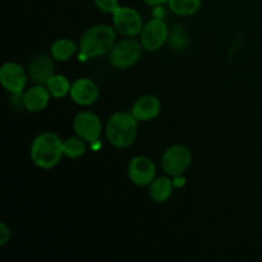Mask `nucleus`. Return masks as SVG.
<instances>
[{"instance_id":"12","label":"nucleus","mask_w":262,"mask_h":262,"mask_svg":"<svg viewBox=\"0 0 262 262\" xmlns=\"http://www.w3.org/2000/svg\"><path fill=\"white\" fill-rule=\"evenodd\" d=\"M160 109L161 104L158 97L154 95H145L135 102L130 113L138 122H150L158 117Z\"/></svg>"},{"instance_id":"22","label":"nucleus","mask_w":262,"mask_h":262,"mask_svg":"<svg viewBox=\"0 0 262 262\" xmlns=\"http://www.w3.org/2000/svg\"><path fill=\"white\" fill-rule=\"evenodd\" d=\"M143 2L150 7H160V5L168 3V0H143Z\"/></svg>"},{"instance_id":"19","label":"nucleus","mask_w":262,"mask_h":262,"mask_svg":"<svg viewBox=\"0 0 262 262\" xmlns=\"http://www.w3.org/2000/svg\"><path fill=\"white\" fill-rule=\"evenodd\" d=\"M81 137L68 138L63 142V152L64 155L71 159H78L86 152V145Z\"/></svg>"},{"instance_id":"16","label":"nucleus","mask_w":262,"mask_h":262,"mask_svg":"<svg viewBox=\"0 0 262 262\" xmlns=\"http://www.w3.org/2000/svg\"><path fill=\"white\" fill-rule=\"evenodd\" d=\"M79 46L69 38H59L51 45V55L55 60L67 61L77 53Z\"/></svg>"},{"instance_id":"20","label":"nucleus","mask_w":262,"mask_h":262,"mask_svg":"<svg viewBox=\"0 0 262 262\" xmlns=\"http://www.w3.org/2000/svg\"><path fill=\"white\" fill-rule=\"evenodd\" d=\"M94 2L97 9H100L104 13H107V14H114L115 10L120 7L118 0H94Z\"/></svg>"},{"instance_id":"1","label":"nucleus","mask_w":262,"mask_h":262,"mask_svg":"<svg viewBox=\"0 0 262 262\" xmlns=\"http://www.w3.org/2000/svg\"><path fill=\"white\" fill-rule=\"evenodd\" d=\"M117 33L107 25H96L86 30L79 40L81 58H97L110 53L115 45Z\"/></svg>"},{"instance_id":"13","label":"nucleus","mask_w":262,"mask_h":262,"mask_svg":"<svg viewBox=\"0 0 262 262\" xmlns=\"http://www.w3.org/2000/svg\"><path fill=\"white\" fill-rule=\"evenodd\" d=\"M28 77L37 84H46L54 76V60L49 55H38L28 67Z\"/></svg>"},{"instance_id":"9","label":"nucleus","mask_w":262,"mask_h":262,"mask_svg":"<svg viewBox=\"0 0 262 262\" xmlns=\"http://www.w3.org/2000/svg\"><path fill=\"white\" fill-rule=\"evenodd\" d=\"M128 177L133 184L145 187L152 183L156 177V168L152 160L146 156H136L128 165Z\"/></svg>"},{"instance_id":"5","label":"nucleus","mask_w":262,"mask_h":262,"mask_svg":"<svg viewBox=\"0 0 262 262\" xmlns=\"http://www.w3.org/2000/svg\"><path fill=\"white\" fill-rule=\"evenodd\" d=\"M192 163V154L182 145L170 146L161 158V166L169 176L181 178Z\"/></svg>"},{"instance_id":"10","label":"nucleus","mask_w":262,"mask_h":262,"mask_svg":"<svg viewBox=\"0 0 262 262\" xmlns=\"http://www.w3.org/2000/svg\"><path fill=\"white\" fill-rule=\"evenodd\" d=\"M28 73L22 66L14 61H8L0 68V82L7 91L20 94L27 83Z\"/></svg>"},{"instance_id":"21","label":"nucleus","mask_w":262,"mask_h":262,"mask_svg":"<svg viewBox=\"0 0 262 262\" xmlns=\"http://www.w3.org/2000/svg\"><path fill=\"white\" fill-rule=\"evenodd\" d=\"M10 235H12V232H10L9 228L7 227L5 223H2L0 224V246L4 247L8 243V241L10 239Z\"/></svg>"},{"instance_id":"4","label":"nucleus","mask_w":262,"mask_h":262,"mask_svg":"<svg viewBox=\"0 0 262 262\" xmlns=\"http://www.w3.org/2000/svg\"><path fill=\"white\" fill-rule=\"evenodd\" d=\"M142 49V43L135 38H124L115 43L110 51V64L117 69L130 68L140 60Z\"/></svg>"},{"instance_id":"15","label":"nucleus","mask_w":262,"mask_h":262,"mask_svg":"<svg viewBox=\"0 0 262 262\" xmlns=\"http://www.w3.org/2000/svg\"><path fill=\"white\" fill-rule=\"evenodd\" d=\"M173 182L165 177L155 179L150 184V197L158 204H164L170 199L173 193Z\"/></svg>"},{"instance_id":"17","label":"nucleus","mask_w":262,"mask_h":262,"mask_svg":"<svg viewBox=\"0 0 262 262\" xmlns=\"http://www.w3.org/2000/svg\"><path fill=\"white\" fill-rule=\"evenodd\" d=\"M171 12L182 17H189L199 12L202 0H168Z\"/></svg>"},{"instance_id":"7","label":"nucleus","mask_w":262,"mask_h":262,"mask_svg":"<svg viewBox=\"0 0 262 262\" xmlns=\"http://www.w3.org/2000/svg\"><path fill=\"white\" fill-rule=\"evenodd\" d=\"M113 25L118 32L128 37L138 35L143 28L140 13L129 7H119L115 10L113 14Z\"/></svg>"},{"instance_id":"18","label":"nucleus","mask_w":262,"mask_h":262,"mask_svg":"<svg viewBox=\"0 0 262 262\" xmlns=\"http://www.w3.org/2000/svg\"><path fill=\"white\" fill-rule=\"evenodd\" d=\"M45 86L51 96L55 97V99H61L71 92L72 84L67 77L60 76V74H54Z\"/></svg>"},{"instance_id":"14","label":"nucleus","mask_w":262,"mask_h":262,"mask_svg":"<svg viewBox=\"0 0 262 262\" xmlns=\"http://www.w3.org/2000/svg\"><path fill=\"white\" fill-rule=\"evenodd\" d=\"M50 96V92L48 91L46 87H43L42 84H37V86L31 87L30 90L25 92V95H23V105L31 113L42 112L48 106Z\"/></svg>"},{"instance_id":"2","label":"nucleus","mask_w":262,"mask_h":262,"mask_svg":"<svg viewBox=\"0 0 262 262\" xmlns=\"http://www.w3.org/2000/svg\"><path fill=\"white\" fill-rule=\"evenodd\" d=\"M63 155V142L56 133H41L31 146V159L33 164L46 170L58 165Z\"/></svg>"},{"instance_id":"6","label":"nucleus","mask_w":262,"mask_h":262,"mask_svg":"<svg viewBox=\"0 0 262 262\" xmlns=\"http://www.w3.org/2000/svg\"><path fill=\"white\" fill-rule=\"evenodd\" d=\"M168 38V26L161 18H154L146 23L140 33V42L147 51H156L161 49Z\"/></svg>"},{"instance_id":"11","label":"nucleus","mask_w":262,"mask_h":262,"mask_svg":"<svg viewBox=\"0 0 262 262\" xmlns=\"http://www.w3.org/2000/svg\"><path fill=\"white\" fill-rule=\"evenodd\" d=\"M69 95L76 104L87 106V105H91L97 101L100 96V90L92 79L78 78L72 83Z\"/></svg>"},{"instance_id":"3","label":"nucleus","mask_w":262,"mask_h":262,"mask_svg":"<svg viewBox=\"0 0 262 262\" xmlns=\"http://www.w3.org/2000/svg\"><path fill=\"white\" fill-rule=\"evenodd\" d=\"M137 122L132 113L113 114L105 127V135L110 145L117 148L129 147L137 137Z\"/></svg>"},{"instance_id":"8","label":"nucleus","mask_w":262,"mask_h":262,"mask_svg":"<svg viewBox=\"0 0 262 262\" xmlns=\"http://www.w3.org/2000/svg\"><path fill=\"white\" fill-rule=\"evenodd\" d=\"M73 129L78 137L87 142L99 141L102 132V124L100 118L91 112H82L76 115L73 120Z\"/></svg>"}]
</instances>
